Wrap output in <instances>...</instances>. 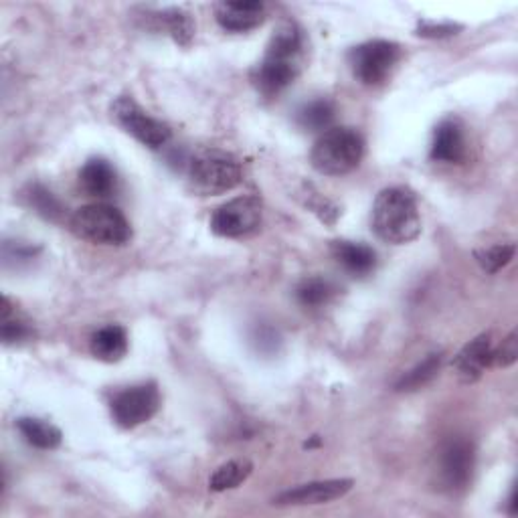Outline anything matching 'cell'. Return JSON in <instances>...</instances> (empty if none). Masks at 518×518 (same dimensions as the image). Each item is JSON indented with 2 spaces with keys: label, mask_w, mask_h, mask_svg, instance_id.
<instances>
[{
  "label": "cell",
  "mask_w": 518,
  "mask_h": 518,
  "mask_svg": "<svg viewBox=\"0 0 518 518\" xmlns=\"http://www.w3.org/2000/svg\"><path fill=\"white\" fill-rule=\"evenodd\" d=\"M304 39L296 23H282L270 39L268 51L253 71V85L264 98H278L296 81L302 69Z\"/></svg>",
  "instance_id": "6da1fadb"
},
{
  "label": "cell",
  "mask_w": 518,
  "mask_h": 518,
  "mask_svg": "<svg viewBox=\"0 0 518 518\" xmlns=\"http://www.w3.org/2000/svg\"><path fill=\"white\" fill-rule=\"evenodd\" d=\"M371 223L375 235L385 243H411L421 233V215L415 195L405 187L381 191L373 205Z\"/></svg>",
  "instance_id": "7a4b0ae2"
},
{
  "label": "cell",
  "mask_w": 518,
  "mask_h": 518,
  "mask_svg": "<svg viewBox=\"0 0 518 518\" xmlns=\"http://www.w3.org/2000/svg\"><path fill=\"white\" fill-rule=\"evenodd\" d=\"M365 154V140L355 128H328L314 144L310 162L326 177H342L355 170Z\"/></svg>",
  "instance_id": "3957f363"
},
{
  "label": "cell",
  "mask_w": 518,
  "mask_h": 518,
  "mask_svg": "<svg viewBox=\"0 0 518 518\" xmlns=\"http://www.w3.org/2000/svg\"><path fill=\"white\" fill-rule=\"evenodd\" d=\"M241 179V164L223 150H201L189 164V181L193 191L199 195L229 193L241 185Z\"/></svg>",
  "instance_id": "277c9868"
},
{
  "label": "cell",
  "mask_w": 518,
  "mask_h": 518,
  "mask_svg": "<svg viewBox=\"0 0 518 518\" xmlns=\"http://www.w3.org/2000/svg\"><path fill=\"white\" fill-rule=\"evenodd\" d=\"M69 225L77 237L98 245H124L132 237V227L124 213L106 203L77 209Z\"/></svg>",
  "instance_id": "5b68a950"
},
{
  "label": "cell",
  "mask_w": 518,
  "mask_h": 518,
  "mask_svg": "<svg viewBox=\"0 0 518 518\" xmlns=\"http://www.w3.org/2000/svg\"><path fill=\"white\" fill-rule=\"evenodd\" d=\"M399 59H401V47L397 43L385 41V39L367 41L363 45H357L349 53V63H351L353 75L363 85H369V88L383 85L395 71Z\"/></svg>",
  "instance_id": "8992f818"
},
{
  "label": "cell",
  "mask_w": 518,
  "mask_h": 518,
  "mask_svg": "<svg viewBox=\"0 0 518 518\" xmlns=\"http://www.w3.org/2000/svg\"><path fill=\"white\" fill-rule=\"evenodd\" d=\"M259 225H262V201L251 195L227 201L211 217V231L227 239L251 235Z\"/></svg>",
  "instance_id": "52a82bcc"
},
{
  "label": "cell",
  "mask_w": 518,
  "mask_h": 518,
  "mask_svg": "<svg viewBox=\"0 0 518 518\" xmlns=\"http://www.w3.org/2000/svg\"><path fill=\"white\" fill-rule=\"evenodd\" d=\"M112 114L128 134L148 148H162L172 136L164 122L152 118L132 98H118L112 106Z\"/></svg>",
  "instance_id": "ba28073f"
},
{
  "label": "cell",
  "mask_w": 518,
  "mask_h": 518,
  "mask_svg": "<svg viewBox=\"0 0 518 518\" xmlns=\"http://www.w3.org/2000/svg\"><path fill=\"white\" fill-rule=\"evenodd\" d=\"M160 407L156 383H142L118 393L112 401V417L124 429H134L154 417Z\"/></svg>",
  "instance_id": "9c48e42d"
},
{
  "label": "cell",
  "mask_w": 518,
  "mask_h": 518,
  "mask_svg": "<svg viewBox=\"0 0 518 518\" xmlns=\"http://www.w3.org/2000/svg\"><path fill=\"white\" fill-rule=\"evenodd\" d=\"M476 464L474 444L466 438H452L440 450V476L448 490H462L470 484Z\"/></svg>",
  "instance_id": "30bf717a"
},
{
  "label": "cell",
  "mask_w": 518,
  "mask_h": 518,
  "mask_svg": "<svg viewBox=\"0 0 518 518\" xmlns=\"http://www.w3.org/2000/svg\"><path fill=\"white\" fill-rule=\"evenodd\" d=\"M355 482L349 478L340 480H320V482H310L302 484L290 490H284L278 494L272 504L276 506H314V504H328L332 500H338L342 496H347L353 490Z\"/></svg>",
  "instance_id": "8fae6325"
},
{
  "label": "cell",
  "mask_w": 518,
  "mask_h": 518,
  "mask_svg": "<svg viewBox=\"0 0 518 518\" xmlns=\"http://www.w3.org/2000/svg\"><path fill=\"white\" fill-rule=\"evenodd\" d=\"M217 23L229 33H247L259 27L266 19V5L257 0H233V3H219L215 7Z\"/></svg>",
  "instance_id": "7c38bea8"
},
{
  "label": "cell",
  "mask_w": 518,
  "mask_h": 518,
  "mask_svg": "<svg viewBox=\"0 0 518 518\" xmlns=\"http://www.w3.org/2000/svg\"><path fill=\"white\" fill-rule=\"evenodd\" d=\"M492 351L494 344L490 334H482L468 342L454 359V371L460 381L466 385L476 383L486 373V369L492 367Z\"/></svg>",
  "instance_id": "4fadbf2b"
},
{
  "label": "cell",
  "mask_w": 518,
  "mask_h": 518,
  "mask_svg": "<svg viewBox=\"0 0 518 518\" xmlns=\"http://www.w3.org/2000/svg\"><path fill=\"white\" fill-rule=\"evenodd\" d=\"M429 156H431V160L446 162V164H458L464 160L466 138H464V130L458 120H444L436 128Z\"/></svg>",
  "instance_id": "5bb4252c"
},
{
  "label": "cell",
  "mask_w": 518,
  "mask_h": 518,
  "mask_svg": "<svg viewBox=\"0 0 518 518\" xmlns=\"http://www.w3.org/2000/svg\"><path fill=\"white\" fill-rule=\"evenodd\" d=\"M79 187L90 197L106 199L118 189V177L114 166L104 158H92L83 164L79 172Z\"/></svg>",
  "instance_id": "9a60e30c"
},
{
  "label": "cell",
  "mask_w": 518,
  "mask_h": 518,
  "mask_svg": "<svg viewBox=\"0 0 518 518\" xmlns=\"http://www.w3.org/2000/svg\"><path fill=\"white\" fill-rule=\"evenodd\" d=\"M332 255L336 262L349 274H353L355 278L369 276L377 266V253L373 251V247H369L365 243L334 241Z\"/></svg>",
  "instance_id": "2e32d148"
},
{
  "label": "cell",
  "mask_w": 518,
  "mask_h": 518,
  "mask_svg": "<svg viewBox=\"0 0 518 518\" xmlns=\"http://www.w3.org/2000/svg\"><path fill=\"white\" fill-rule=\"evenodd\" d=\"M92 355L104 363H120L128 353V334L122 326L110 324L94 332L90 340Z\"/></svg>",
  "instance_id": "e0dca14e"
},
{
  "label": "cell",
  "mask_w": 518,
  "mask_h": 518,
  "mask_svg": "<svg viewBox=\"0 0 518 518\" xmlns=\"http://www.w3.org/2000/svg\"><path fill=\"white\" fill-rule=\"evenodd\" d=\"M17 427L21 431V436L27 440V444H31L39 450H55L61 446L63 434H61V429L55 427L53 423H47V421L35 419V417H21L17 421Z\"/></svg>",
  "instance_id": "ac0fdd59"
},
{
  "label": "cell",
  "mask_w": 518,
  "mask_h": 518,
  "mask_svg": "<svg viewBox=\"0 0 518 518\" xmlns=\"http://www.w3.org/2000/svg\"><path fill=\"white\" fill-rule=\"evenodd\" d=\"M336 286L326 278H306L296 288V298L304 308H322L336 296Z\"/></svg>",
  "instance_id": "d6986e66"
},
{
  "label": "cell",
  "mask_w": 518,
  "mask_h": 518,
  "mask_svg": "<svg viewBox=\"0 0 518 518\" xmlns=\"http://www.w3.org/2000/svg\"><path fill=\"white\" fill-rule=\"evenodd\" d=\"M298 126L310 132H322L328 130L334 120V104L326 98L314 100L298 110Z\"/></svg>",
  "instance_id": "ffe728a7"
},
{
  "label": "cell",
  "mask_w": 518,
  "mask_h": 518,
  "mask_svg": "<svg viewBox=\"0 0 518 518\" xmlns=\"http://www.w3.org/2000/svg\"><path fill=\"white\" fill-rule=\"evenodd\" d=\"M253 472V464L249 460H231L215 470V474L209 480L211 490L215 492H225L233 490L239 484H243Z\"/></svg>",
  "instance_id": "44dd1931"
},
{
  "label": "cell",
  "mask_w": 518,
  "mask_h": 518,
  "mask_svg": "<svg viewBox=\"0 0 518 518\" xmlns=\"http://www.w3.org/2000/svg\"><path fill=\"white\" fill-rule=\"evenodd\" d=\"M440 367H442V353L429 355L419 365H415L409 373H405L397 381L395 389L397 391H417V389H421L423 385H427L431 379L438 375Z\"/></svg>",
  "instance_id": "7402d4cb"
},
{
  "label": "cell",
  "mask_w": 518,
  "mask_h": 518,
  "mask_svg": "<svg viewBox=\"0 0 518 518\" xmlns=\"http://www.w3.org/2000/svg\"><path fill=\"white\" fill-rule=\"evenodd\" d=\"M158 19L164 23L166 31L170 33V37L175 39L179 45H189L193 35H195V25L191 21V17L181 11V9H170L158 15Z\"/></svg>",
  "instance_id": "603a6c76"
},
{
  "label": "cell",
  "mask_w": 518,
  "mask_h": 518,
  "mask_svg": "<svg viewBox=\"0 0 518 518\" xmlns=\"http://www.w3.org/2000/svg\"><path fill=\"white\" fill-rule=\"evenodd\" d=\"M33 330L27 320H23L17 312L11 308V300H3V340L5 344H19L27 338H31Z\"/></svg>",
  "instance_id": "cb8c5ba5"
},
{
  "label": "cell",
  "mask_w": 518,
  "mask_h": 518,
  "mask_svg": "<svg viewBox=\"0 0 518 518\" xmlns=\"http://www.w3.org/2000/svg\"><path fill=\"white\" fill-rule=\"evenodd\" d=\"M514 251L516 249H514L512 243H498V245H492L488 249H480L474 255H476L478 264L482 266L484 272L496 274V272H500L504 266H508L512 262Z\"/></svg>",
  "instance_id": "d4e9b609"
},
{
  "label": "cell",
  "mask_w": 518,
  "mask_h": 518,
  "mask_svg": "<svg viewBox=\"0 0 518 518\" xmlns=\"http://www.w3.org/2000/svg\"><path fill=\"white\" fill-rule=\"evenodd\" d=\"M29 201H31V205L35 207V211H37L41 217L49 219V221H59V219L63 217V207H61V203H59V201L55 199V195H53L51 191H47L45 187H39V185L31 187V191H29Z\"/></svg>",
  "instance_id": "484cf974"
},
{
  "label": "cell",
  "mask_w": 518,
  "mask_h": 518,
  "mask_svg": "<svg viewBox=\"0 0 518 518\" xmlns=\"http://www.w3.org/2000/svg\"><path fill=\"white\" fill-rule=\"evenodd\" d=\"M516 357H518V340H516V332L512 330L504 340L498 349L492 351V367H510L516 363Z\"/></svg>",
  "instance_id": "4316f807"
},
{
  "label": "cell",
  "mask_w": 518,
  "mask_h": 518,
  "mask_svg": "<svg viewBox=\"0 0 518 518\" xmlns=\"http://www.w3.org/2000/svg\"><path fill=\"white\" fill-rule=\"evenodd\" d=\"M458 31H462V27L454 23H419L417 27V35L425 39H444L456 35Z\"/></svg>",
  "instance_id": "83f0119b"
}]
</instances>
